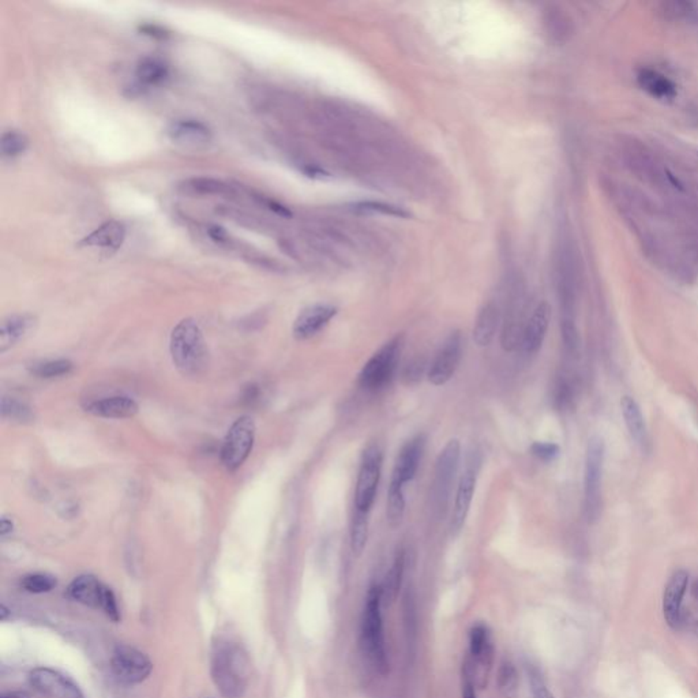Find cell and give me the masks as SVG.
<instances>
[{
	"mask_svg": "<svg viewBox=\"0 0 698 698\" xmlns=\"http://www.w3.org/2000/svg\"><path fill=\"white\" fill-rule=\"evenodd\" d=\"M382 604V586L372 585L367 592L365 603L360 625V644L363 653L369 659L371 666L379 674L385 675L389 671V659L384 634Z\"/></svg>",
	"mask_w": 698,
	"mask_h": 698,
	"instance_id": "6da1fadb",
	"label": "cell"
},
{
	"mask_svg": "<svg viewBox=\"0 0 698 698\" xmlns=\"http://www.w3.org/2000/svg\"><path fill=\"white\" fill-rule=\"evenodd\" d=\"M174 366L186 377L201 375L208 366V348L203 334L193 319H183L171 334Z\"/></svg>",
	"mask_w": 698,
	"mask_h": 698,
	"instance_id": "7a4b0ae2",
	"label": "cell"
},
{
	"mask_svg": "<svg viewBox=\"0 0 698 698\" xmlns=\"http://www.w3.org/2000/svg\"><path fill=\"white\" fill-rule=\"evenodd\" d=\"M247 659L240 648L224 645L217 648L213 658V679L217 689L227 698H240L246 689Z\"/></svg>",
	"mask_w": 698,
	"mask_h": 698,
	"instance_id": "3957f363",
	"label": "cell"
},
{
	"mask_svg": "<svg viewBox=\"0 0 698 698\" xmlns=\"http://www.w3.org/2000/svg\"><path fill=\"white\" fill-rule=\"evenodd\" d=\"M403 345L404 337L396 336L382 348L378 349L359 374L360 386L372 391L386 388L398 367Z\"/></svg>",
	"mask_w": 698,
	"mask_h": 698,
	"instance_id": "277c9868",
	"label": "cell"
},
{
	"mask_svg": "<svg viewBox=\"0 0 698 698\" xmlns=\"http://www.w3.org/2000/svg\"><path fill=\"white\" fill-rule=\"evenodd\" d=\"M603 463L604 442L601 437H595L586 447L584 472V514L589 523H595L601 517Z\"/></svg>",
	"mask_w": 698,
	"mask_h": 698,
	"instance_id": "5b68a950",
	"label": "cell"
},
{
	"mask_svg": "<svg viewBox=\"0 0 698 698\" xmlns=\"http://www.w3.org/2000/svg\"><path fill=\"white\" fill-rule=\"evenodd\" d=\"M461 445L460 441L453 438L441 450L435 466V479L432 485V504L435 510L441 514L446 510L449 498L451 494L453 482L460 463Z\"/></svg>",
	"mask_w": 698,
	"mask_h": 698,
	"instance_id": "8992f818",
	"label": "cell"
},
{
	"mask_svg": "<svg viewBox=\"0 0 698 698\" xmlns=\"http://www.w3.org/2000/svg\"><path fill=\"white\" fill-rule=\"evenodd\" d=\"M382 471V451L377 445L367 447L362 457V464L357 475L356 482V492H355V507L356 510L369 513L377 490L381 479Z\"/></svg>",
	"mask_w": 698,
	"mask_h": 698,
	"instance_id": "52a82bcc",
	"label": "cell"
},
{
	"mask_svg": "<svg viewBox=\"0 0 698 698\" xmlns=\"http://www.w3.org/2000/svg\"><path fill=\"white\" fill-rule=\"evenodd\" d=\"M255 439V425L252 418L242 416L230 428L221 449V460L228 471H235L247 460Z\"/></svg>",
	"mask_w": 698,
	"mask_h": 698,
	"instance_id": "ba28073f",
	"label": "cell"
},
{
	"mask_svg": "<svg viewBox=\"0 0 698 698\" xmlns=\"http://www.w3.org/2000/svg\"><path fill=\"white\" fill-rule=\"evenodd\" d=\"M625 165L629 168L632 174H636L640 180L659 189L668 190L671 189L667 171H663L655 161L652 155L641 145H627L623 152Z\"/></svg>",
	"mask_w": 698,
	"mask_h": 698,
	"instance_id": "9c48e42d",
	"label": "cell"
},
{
	"mask_svg": "<svg viewBox=\"0 0 698 698\" xmlns=\"http://www.w3.org/2000/svg\"><path fill=\"white\" fill-rule=\"evenodd\" d=\"M461 352H463L461 334L460 331H451L428 367L427 371L428 382L434 386H442L447 384L460 365Z\"/></svg>",
	"mask_w": 698,
	"mask_h": 698,
	"instance_id": "30bf717a",
	"label": "cell"
},
{
	"mask_svg": "<svg viewBox=\"0 0 698 698\" xmlns=\"http://www.w3.org/2000/svg\"><path fill=\"white\" fill-rule=\"evenodd\" d=\"M111 667L115 677L127 685L145 680L153 670V664L149 658L129 645L117 646L111 660Z\"/></svg>",
	"mask_w": 698,
	"mask_h": 698,
	"instance_id": "8fae6325",
	"label": "cell"
},
{
	"mask_svg": "<svg viewBox=\"0 0 698 698\" xmlns=\"http://www.w3.org/2000/svg\"><path fill=\"white\" fill-rule=\"evenodd\" d=\"M478 471H479V463L475 456H472L466 464V471L463 472L457 491H456V498H454V506L451 511V520H450V533L453 538H456L464 528L466 517L472 504L475 488H476V480H478Z\"/></svg>",
	"mask_w": 698,
	"mask_h": 698,
	"instance_id": "7c38bea8",
	"label": "cell"
},
{
	"mask_svg": "<svg viewBox=\"0 0 698 698\" xmlns=\"http://www.w3.org/2000/svg\"><path fill=\"white\" fill-rule=\"evenodd\" d=\"M30 685L48 698H83L71 679L51 668H36L30 673Z\"/></svg>",
	"mask_w": 698,
	"mask_h": 698,
	"instance_id": "4fadbf2b",
	"label": "cell"
},
{
	"mask_svg": "<svg viewBox=\"0 0 698 698\" xmlns=\"http://www.w3.org/2000/svg\"><path fill=\"white\" fill-rule=\"evenodd\" d=\"M689 586V573L677 570L667 582L663 593V614L671 629H678L682 622L683 598Z\"/></svg>",
	"mask_w": 698,
	"mask_h": 698,
	"instance_id": "5bb4252c",
	"label": "cell"
},
{
	"mask_svg": "<svg viewBox=\"0 0 698 698\" xmlns=\"http://www.w3.org/2000/svg\"><path fill=\"white\" fill-rule=\"evenodd\" d=\"M425 446H426V437L423 434H419L412 439H409L407 444L401 447L391 473L393 482L406 485L415 478L425 451Z\"/></svg>",
	"mask_w": 698,
	"mask_h": 698,
	"instance_id": "9a60e30c",
	"label": "cell"
},
{
	"mask_svg": "<svg viewBox=\"0 0 698 698\" xmlns=\"http://www.w3.org/2000/svg\"><path fill=\"white\" fill-rule=\"evenodd\" d=\"M337 315V309L331 304H314L302 311L295 324L293 336L297 340H309L324 329Z\"/></svg>",
	"mask_w": 698,
	"mask_h": 698,
	"instance_id": "2e32d148",
	"label": "cell"
},
{
	"mask_svg": "<svg viewBox=\"0 0 698 698\" xmlns=\"http://www.w3.org/2000/svg\"><path fill=\"white\" fill-rule=\"evenodd\" d=\"M550 319H551V307L547 302H542L533 310L524 329L523 345L526 353L533 355L542 348L550 325Z\"/></svg>",
	"mask_w": 698,
	"mask_h": 698,
	"instance_id": "e0dca14e",
	"label": "cell"
},
{
	"mask_svg": "<svg viewBox=\"0 0 698 698\" xmlns=\"http://www.w3.org/2000/svg\"><path fill=\"white\" fill-rule=\"evenodd\" d=\"M170 138L183 146H201L206 145L212 139L211 129L194 119L174 120L168 127Z\"/></svg>",
	"mask_w": 698,
	"mask_h": 698,
	"instance_id": "ac0fdd59",
	"label": "cell"
},
{
	"mask_svg": "<svg viewBox=\"0 0 698 698\" xmlns=\"http://www.w3.org/2000/svg\"><path fill=\"white\" fill-rule=\"evenodd\" d=\"M110 588L98 581L93 576H81L69 586V596L73 601L102 610Z\"/></svg>",
	"mask_w": 698,
	"mask_h": 698,
	"instance_id": "d6986e66",
	"label": "cell"
},
{
	"mask_svg": "<svg viewBox=\"0 0 698 698\" xmlns=\"http://www.w3.org/2000/svg\"><path fill=\"white\" fill-rule=\"evenodd\" d=\"M501 322V311L497 303L487 302L478 312L473 326V341L478 347H488L498 330Z\"/></svg>",
	"mask_w": 698,
	"mask_h": 698,
	"instance_id": "ffe728a7",
	"label": "cell"
},
{
	"mask_svg": "<svg viewBox=\"0 0 698 698\" xmlns=\"http://www.w3.org/2000/svg\"><path fill=\"white\" fill-rule=\"evenodd\" d=\"M86 410L93 413L95 416L107 418V419H129L136 416L138 412V404L133 398L115 396L107 397L102 400L93 401L86 406Z\"/></svg>",
	"mask_w": 698,
	"mask_h": 698,
	"instance_id": "44dd1931",
	"label": "cell"
},
{
	"mask_svg": "<svg viewBox=\"0 0 698 698\" xmlns=\"http://www.w3.org/2000/svg\"><path fill=\"white\" fill-rule=\"evenodd\" d=\"M621 409L625 425L629 430V434L632 439L636 442V445L640 447L642 451H646L649 445V437H648V430L646 425L641 412V408L637 401L633 397L625 396L621 400Z\"/></svg>",
	"mask_w": 698,
	"mask_h": 698,
	"instance_id": "7402d4cb",
	"label": "cell"
},
{
	"mask_svg": "<svg viewBox=\"0 0 698 698\" xmlns=\"http://www.w3.org/2000/svg\"><path fill=\"white\" fill-rule=\"evenodd\" d=\"M124 237H126L124 224L117 220H111L100 225L97 230H95L86 237H83L81 246L117 250L123 244Z\"/></svg>",
	"mask_w": 698,
	"mask_h": 698,
	"instance_id": "603a6c76",
	"label": "cell"
},
{
	"mask_svg": "<svg viewBox=\"0 0 698 698\" xmlns=\"http://www.w3.org/2000/svg\"><path fill=\"white\" fill-rule=\"evenodd\" d=\"M35 326V317L32 315H13L3 321L0 329V352L16 345Z\"/></svg>",
	"mask_w": 698,
	"mask_h": 698,
	"instance_id": "cb8c5ba5",
	"label": "cell"
},
{
	"mask_svg": "<svg viewBox=\"0 0 698 698\" xmlns=\"http://www.w3.org/2000/svg\"><path fill=\"white\" fill-rule=\"evenodd\" d=\"M637 78L641 88L655 97L674 98L677 95L675 85L658 71L642 69Z\"/></svg>",
	"mask_w": 698,
	"mask_h": 698,
	"instance_id": "d4e9b609",
	"label": "cell"
},
{
	"mask_svg": "<svg viewBox=\"0 0 698 698\" xmlns=\"http://www.w3.org/2000/svg\"><path fill=\"white\" fill-rule=\"evenodd\" d=\"M404 567H406V554H404V551H400L396 554L393 564H391V567L386 574L385 582L382 585L384 601L393 603L397 599L401 584H403Z\"/></svg>",
	"mask_w": 698,
	"mask_h": 698,
	"instance_id": "484cf974",
	"label": "cell"
},
{
	"mask_svg": "<svg viewBox=\"0 0 698 698\" xmlns=\"http://www.w3.org/2000/svg\"><path fill=\"white\" fill-rule=\"evenodd\" d=\"M349 539L352 554L355 557H360L369 539V513L356 510L350 523Z\"/></svg>",
	"mask_w": 698,
	"mask_h": 698,
	"instance_id": "4316f807",
	"label": "cell"
},
{
	"mask_svg": "<svg viewBox=\"0 0 698 698\" xmlns=\"http://www.w3.org/2000/svg\"><path fill=\"white\" fill-rule=\"evenodd\" d=\"M406 513V497H404V485H398L390 480L386 501V520L390 528H397Z\"/></svg>",
	"mask_w": 698,
	"mask_h": 698,
	"instance_id": "83f0119b",
	"label": "cell"
},
{
	"mask_svg": "<svg viewBox=\"0 0 698 698\" xmlns=\"http://www.w3.org/2000/svg\"><path fill=\"white\" fill-rule=\"evenodd\" d=\"M136 78L143 85H158L168 78V66L160 59H142L136 66Z\"/></svg>",
	"mask_w": 698,
	"mask_h": 698,
	"instance_id": "f1b7e54d",
	"label": "cell"
},
{
	"mask_svg": "<svg viewBox=\"0 0 698 698\" xmlns=\"http://www.w3.org/2000/svg\"><path fill=\"white\" fill-rule=\"evenodd\" d=\"M661 13L666 18L679 22H698V11L696 6L686 0H670L661 3Z\"/></svg>",
	"mask_w": 698,
	"mask_h": 698,
	"instance_id": "f546056e",
	"label": "cell"
},
{
	"mask_svg": "<svg viewBox=\"0 0 698 698\" xmlns=\"http://www.w3.org/2000/svg\"><path fill=\"white\" fill-rule=\"evenodd\" d=\"M545 28L548 35L555 41H564L572 32V20L558 7H552L547 11Z\"/></svg>",
	"mask_w": 698,
	"mask_h": 698,
	"instance_id": "4dcf8cb0",
	"label": "cell"
},
{
	"mask_svg": "<svg viewBox=\"0 0 698 698\" xmlns=\"http://www.w3.org/2000/svg\"><path fill=\"white\" fill-rule=\"evenodd\" d=\"M29 146V138L18 130H7L1 134L0 149L4 157L16 158L23 155Z\"/></svg>",
	"mask_w": 698,
	"mask_h": 698,
	"instance_id": "1f68e13d",
	"label": "cell"
},
{
	"mask_svg": "<svg viewBox=\"0 0 698 698\" xmlns=\"http://www.w3.org/2000/svg\"><path fill=\"white\" fill-rule=\"evenodd\" d=\"M492 644L491 633L485 625H476L469 632V658H478L487 646Z\"/></svg>",
	"mask_w": 698,
	"mask_h": 698,
	"instance_id": "d6a6232c",
	"label": "cell"
},
{
	"mask_svg": "<svg viewBox=\"0 0 698 698\" xmlns=\"http://www.w3.org/2000/svg\"><path fill=\"white\" fill-rule=\"evenodd\" d=\"M1 415L4 419H10L13 422H20V423L29 422L33 418L30 408L8 397H3L1 400Z\"/></svg>",
	"mask_w": 698,
	"mask_h": 698,
	"instance_id": "836d02e7",
	"label": "cell"
},
{
	"mask_svg": "<svg viewBox=\"0 0 698 698\" xmlns=\"http://www.w3.org/2000/svg\"><path fill=\"white\" fill-rule=\"evenodd\" d=\"M57 586V579L49 574H29L22 580V588L30 593H47Z\"/></svg>",
	"mask_w": 698,
	"mask_h": 698,
	"instance_id": "e575fe53",
	"label": "cell"
},
{
	"mask_svg": "<svg viewBox=\"0 0 698 698\" xmlns=\"http://www.w3.org/2000/svg\"><path fill=\"white\" fill-rule=\"evenodd\" d=\"M73 369V363L70 360H49L36 365L33 367V374L41 378H54V377H61L70 374Z\"/></svg>",
	"mask_w": 698,
	"mask_h": 698,
	"instance_id": "d590c367",
	"label": "cell"
},
{
	"mask_svg": "<svg viewBox=\"0 0 698 698\" xmlns=\"http://www.w3.org/2000/svg\"><path fill=\"white\" fill-rule=\"evenodd\" d=\"M189 189L199 194H225L230 193V187L215 179L211 177H196L187 183Z\"/></svg>",
	"mask_w": 698,
	"mask_h": 698,
	"instance_id": "8d00e7d4",
	"label": "cell"
},
{
	"mask_svg": "<svg viewBox=\"0 0 698 698\" xmlns=\"http://www.w3.org/2000/svg\"><path fill=\"white\" fill-rule=\"evenodd\" d=\"M355 209L356 211H362V212L386 214V215L401 217V218H407V217L410 215V213L407 212V211H404L403 208H398V206H394V205H390V203H385V202H375V201L359 202V203L355 205Z\"/></svg>",
	"mask_w": 698,
	"mask_h": 698,
	"instance_id": "74e56055",
	"label": "cell"
},
{
	"mask_svg": "<svg viewBox=\"0 0 698 698\" xmlns=\"http://www.w3.org/2000/svg\"><path fill=\"white\" fill-rule=\"evenodd\" d=\"M680 250L692 265H698V230H685L680 235Z\"/></svg>",
	"mask_w": 698,
	"mask_h": 698,
	"instance_id": "f35d334b",
	"label": "cell"
},
{
	"mask_svg": "<svg viewBox=\"0 0 698 698\" xmlns=\"http://www.w3.org/2000/svg\"><path fill=\"white\" fill-rule=\"evenodd\" d=\"M561 329H562V338L564 347L567 348L569 352L576 353L579 350V348H580V336H579L577 326L574 324V319L570 318V317H563Z\"/></svg>",
	"mask_w": 698,
	"mask_h": 698,
	"instance_id": "ab89813d",
	"label": "cell"
},
{
	"mask_svg": "<svg viewBox=\"0 0 698 698\" xmlns=\"http://www.w3.org/2000/svg\"><path fill=\"white\" fill-rule=\"evenodd\" d=\"M528 680L531 686V692L533 694V698H554L552 693L550 692L547 683L544 682L543 677L536 671L535 668H531L528 671Z\"/></svg>",
	"mask_w": 698,
	"mask_h": 698,
	"instance_id": "60d3db41",
	"label": "cell"
},
{
	"mask_svg": "<svg viewBox=\"0 0 698 698\" xmlns=\"http://www.w3.org/2000/svg\"><path fill=\"white\" fill-rule=\"evenodd\" d=\"M531 453L536 459L548 463L560 456V446L552 442H535L531 446Z\"/></svg>",
	"mask_w": 698,
	"mask_h": 698,
	"instance_id": "b9f144b4",
	"label": "cell"
},
{
	"mask_svg": "<svg viewBox=\"0 0 698 698\" xmlns=\"http://www.w3.org/2000/svg\"><path fill=\"white\" fill-rule=\"evenodd\" d=\"M516 682H517V674H516L513 664L504 663L501 670H499V677H498L499 689L506 694H509L510 692H513L516 689Z\"/></svg>",
	"mask_w": 698,
	"mask_h": 698,
	"instance_id": "7bdbcfd3",
	"label": "cell"
},
{
	"mask_svg": "<svg viewBox=\"0 0 698 698\" xmlns=\"http://www.w3.org/2000/svg\"><path fill=\"white\" fill-rule=\"evenodd\" d=\"M423 371H425V363H423V360L416 359V360H413V362H410L408 365L406 372H404V378H406L408 384L418 382L422 378Z\"/></svg>",
	"mask_w": 698,
	"mask_h": 698,
	"instance_id": "ee69618b",
	"label": "cell"
},
{
	"mask_svg": "<svg viewBox=\"0 0 698 698\" xmlns=\"http://www.w3.org/2000/svg\"><path fill=\"white\" fill-rule=\"evenodd\" d=\"M463 698H478L476 697V689H475V680L472 677V673L469 668L464 666V682H463Z\"/></svg>",
	"mask_w": 698,
	"mask_h": 698,
	"instance_id": "f6af8a7d",
	"label": "cell"
},
{
	"mask_svg": "<svg viewBox=\"0 0 698 698\" xmlns=\"http://www.w3.org/2000/svg\"><path fill=\"white\" fill-rule=\"evenodd\" d=\"M139 30L146 35V36H150V37H155V39H167L170 36V32L165 30L164 28L161 26H157V25H152V23H148V25H142L139 28Z\"/></svg>",
	"mask_w": 698,
	"mask_h": 698,
	"instance_id": "bcb514c9",
	"label": "cell"
},
{
	"mask_svg": "<svg viewBox=\"0 0 698 698\" xmlns=\"http://www.w3.org/2000/svg\"><path fill=\"white\" fill-rule=\"evenodd\" d=\"M209 235L214 242H220V243H224L228 239V233L225 232L224 228H221L218 225H212L209 228Z\"/></svg>",
	"mask_w": 698,
	"mask_h": 698,
	"instance_id": "7dc6e473",
	"label": "cell"
},
{
	"mask_svg": "<svg viewBox=\"0 0 698 698\" xmlns=\"http://www.w3.org/2000/svg\"><path fill=\"white\" fill-rule=\"evenodd\" d=\"M268 205H269V208L272 209L273 212H276V213H278L280 214V215H284V217H290V215H291L292 214L291 212H290V211L287 209V208H284L283 205H280V203H277V202H273V201H269V203H268Z\"/></svg>",
	"mask_w": 698,
	"mask_h": 698,
	"instance_id": "c3c4849f",
	"label": "cell"
},
{
	"mask_svg": "<svg viewBox=\"0 0 698 698\" xmlns=\"http://www.w3.org/2000/svg\"><path fill=\"white\" fill-rule=\"evenodd\" d=\"M11 531H13V523L10 520H7V519H3L1 523H0V535L1 536H6Z\"/></svg>",
	"mask_w": 698,
	"mask_h": 698,
	"instance_id": "681fc988",
	"label": "cell"
},
{
	"mask_svg": "<svg viewBox=\"0 0 698 698\" xmlns=\"http://www.w3.org/2000/svg\"><path fill=\"white\" fill-rule=\"evenodd\" d=\"M0 698H30L26 692H8Z\"/></svg>",
	"mask_w": 698,
	"mask_h": 698,
	"instance_id": "f907efd6",
	"label": "cell"
},
{
	"mask_svg": "<svg viewBox=\"0 0 698 698\" xmlns=\"http://www.w3.org/2000/svg\"><path fill=\"white\" fill-rule=\"evenodd\" d=\"M6 618H7V608H6L4 605H1V607H0V620H1V621H4Z\"/></svg>",
	"mask_w": 698,
	"mask_h": 698,
	"instance_id": "816d5d0a",
	"label": "cell"
}]
</instances>
